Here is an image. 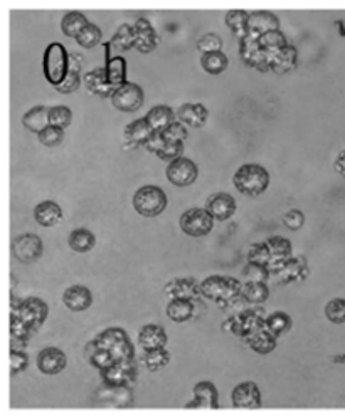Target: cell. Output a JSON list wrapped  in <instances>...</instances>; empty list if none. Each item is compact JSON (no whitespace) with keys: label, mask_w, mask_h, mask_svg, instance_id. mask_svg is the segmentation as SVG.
<instances>
[{"label":"cell","mask_w":345,"mask_h":420,"mask_svg":"<svg viewBox=\"0 0 345 420\" xmlns=\"http://www.w3.org/2000/svg\"><path fill=\"white\" fill-rule=\"evenodd\" d=\"M10 314L17 316L22 321L27 323L34 332L40 328L46 323L47 314H49V308L40 298L31 296L25 299H17L12 296L10 301Z\"/></svg>","instance_id":"8992f818"},{"label":"cell","mask_w":345,"mask_h":420,"mask_svg":"<svg viewBox=\"0 0 345 420\" xmlns=\"http://www.w3.org/2000/svg\"><path fill=\"white\" fill-rule=\"evenodd\" d=\"M268 244L270 252H272V262H270L268 269L270 273L274 274L288 259L292 258V243L287 239V237H280V236H273L270 239L265 240Z\"/></svg>","instance_id":"603a6c76"},{"label":"cell","mask_w":345,"mask_h":420,"mask_svg":"<svg viewBox=\"0 0 345 420\" xmlns=\"http://www.w3.org/2000/svg\"><path fill=\"white\" fill-rule=\"evenodd\" d=\"M243 296L248 303L258 306L270 298V288L266 282H243Z\"/></svg>","instance_id":"60d3db41"},{"label":"cell","mask_w":345,"mask_h":420,"mask_svg":"<svg viewBox=\"0 0 345 420\" xmlns=\"http://www.w3.org/2000/svg\"><path fill=\"white\" fill-rule=\"evenodd\" d=\"M276 53H268L259 44V37L248 34L244 39L239 40V55L243 62L250 68H254L261 73L272 71L273 55Z\"/></svg>","instance_id":"ba28073f"},{"label":"cell","mask_w":345,"mask_h":420,"mask_svg":"<svg viewBox=\"0 0 345 420\" xmlns=\"http://www.w3.org/2000/svg\"><path fill=\"white\" fill-rule=\"evenodd\" d=\"M199 301V299H198ZM198 301L192 299H170L167 304V316L176 323H185L198 313Z\"/></svg>","instance_id":"f1b7e54d"},{"label":"cell","mask_w":345,"mask_h":420,"mask_svg":"<svg viewBox=\"0 0 345 420\" xmlns=\"http://www.w3.org/2000/svg\"><path fill=\"white\" fill-rule=\"evenodd\" d=\"M43 73L49 84L56 88L69 73V54L61 42H51L43 55Z\"/></svg>","instance_id":"277c9868"},{"label":"cell","mask_w":345,"mask_h":420,"mask_svg":"<svg viewBox=\"0 0 345 420\" xmlns=\"http://www.w3.org/2000/svg\"><path fill=\"white\" fill-rule=\"evenodd\" d=\"M231 402L235 408H259L261 407V392L254 382H243L236 385L231 393Z\"/></svg>","instance_id":"e0dca14e"},{"label":"cell","mask_w":345,"mask_h":420,"mask_svg":"<svg viewBox=\"0 0 345 420\" xmlns=\"http://www.w3.org/2000/svg\"><path fill=\"white\" fill-rule=\"evenodd\" d=\"M143 89L135 83H125L123 86L115 89L111 95V105L117 108L118 111L123 113H133L139 111L143 105Z\"/></svg>","instance_id":"8fae6325"},{"label":"cell","mask_w":345,"mask_h":420,"mask_svg":"<svg viewBox=\"0 0 345 420\" xmlns=\"http://www.w3.org/2000/svg\"><path fill=\"white\" fill-rule=\"evenodd\" d=\"M265 311L261 308H254L253 304V306L246 308V310L239 311V313L229 316L224 321V325H222V330L233 333L235 336L244 341L248 336H251V334L265 326Z\"/></svg>","instance_id":"5b68a950"},{"label":"cell","mask_w":345,"mask_h":420,"mask_svg":"<svg viewBox=\"0 0 345 420\" xmlns=\"http://www.w3.org/2000/svg\"><path fill=\"white\" fill-rule=\"evenodd\" d=\"M177 113L167 105H158L154 106L147 113V121L150 123V126L154 128V132H164L167 126L172 125L176 121Z\"/></svg>","instance_id":"836d02e7"},{"label":"cell","mask_w":345,"mask_h":420,"mask_svg":"<svg viewBox=\"0 0 345 420\" xmlns=\"http://www.w3.org/2000/svg\"><path fill=\"white\" fill-rule=\"evenodd\" d=\"M152 135H154V128L147 118H139L125 128V148L143 147Z\"/></svg>","instance_id":"d4e9b609"},{"label":"cell","mask_w":345,"mask_h":420,"mask_svg":"<svg viewBox=\"0 0 345 420\" xmlns=\"http://www.w3.org/2000/svg\"><path fill=\"white\" fill-rule=\"evenodd\" d=\"M214 227V217L207 212V209H194L185 210L180 215V229L182 232L191 237H204Z\"/></svg>","instance_id":"9c48e42d"},{"label":"cell","mask_w":345,"mask_h":420,"mask_svg":"<svg viewBox=\"0 0 345 420\" xmlns=\"http://www.w3.org/2000/svg\"><path fill=\"white\" fill-rule=\"evenodd\" d=\"M167 341V332L158 325H145L139 332V345L143 351L165 348Z\"/></svg>","instance_id":"484cf974"},{"label":"cell","mask_w":345,"mask_h":420,"mask_svg":"<svg viewBox=\"0 0 345 420\" xmlns=\"http://www.w3.org/2000/svg\"><path fill=\"white\" fill-rule=\"evenodd\" d=\"M182 151H184V143H179V141H169L164 148L157 153V157L164 162H174V160L182 157Z\"/></svg>","instance_id":"11a10c76"},{"label":"cell","mask_w":345,"mask_h":420,"mask_svg":"<svg viewBox=\"0 0 345 420\" xmlns=\"http://www.w3.org/2000/svg\"><path fill=\"white\" fill-rule=\"evenodd\" d=\"M165 175L167 180L172 185H176V187H189V185L195 182V178L199 175V170L192 160L180 157L167 165Z\"/></svg>","instance_id":"7c38bea8"},{"label":"cell","mask_w":345,"mask_h":420,"mask_svg":"<svg viewBox=\"0 0 345 420\" xmlns=\"http://www.w3.org/2000/svg\"><path fill=\"white\" fill-rule=\"evenodd\" d=\"M248 262H254L259 264V266H270L272 262V252H270V247L266 243H258V244H251L250 251H248Z\"/></svg>","instance_id":"c3c4849f"},{"label":"cell","mask_w":345,"mask_h":420,"mask_svg":"<svg viewBox=\"0 0 345 420\" xmlns=\"http://www.w3.org/2000/svg\"><path fill=\"white\" fill-rule=\"evenodd\" d=\"M90 24L84 14L78 12V10H71V12L66 14L61 21V31L66 37H74L76 39L80 36V32L83 31L86 25Z\"/></svg>","instance_id":"74e56055"},{"label":"cell","mask_w":345,"mask_h":420,"mask_svg":"<svg viewBox=\"0 0 345 420\" xmlns=\"http://www.w3.org/2000/svg\"><path fill=\"white\" fill-rule=\"evenodd\" d=\"M167 143H169V141L165 140L164 133H162V132H154V135L150 136V140H148L147 143L143 145V147H145L147 151H152V153L157 155L158 151H160Z\"/></svg>","instance_id":"91938a15"},{"label":"cell","mask_w":345,"mask_h":420,"mask_svg":"<svg viewBox=\"0 0 345 420\" xmlns=\"http://www.w3.org/2000/svg\"><path fill=\"white\" fill-rule=\"evenodd\" d=\"M162 133H164L167 141H179V143H184V141L187 140V128H185L184 123L180 121H174L172 125L167 126Z\"/></svg>","instance_id":"db71d44e"},{"label":"cell","mask_w":345,"mask_h":420,"mask_svg":"<svg viewBox=\"0 0 345 420\" xmlns=\"http://www.w3.org/2000/svg\"><path fill=\"white\" fill-rule=\"evenodd\" d=\"M198 49L202 54L207 53H217L222 49V39L221 36L214 34V32H207L198 40Z\"/></svg>","instance_id":"f5cc1de1"},{"label":"cell","mask_w":345,"mask_h":420,"mask_svg":"<svg viewBox=\"0 0 345 420\" xmlns=\"http://www.w3.org/2000/svg\"><path fill=\"white\" fill-rule=\"evenodd\" d=\"M333 166H335V170L340 173V175L345 177V150H342L339 155H337Z\"/></svg>","instance_id":"6125c7cd"},{"label":"cell","mask_w":345,"mask_h":420,"mask_svg":"<svg viewBox=\"0 0 345 420\" xmlns=\"http://www.w3.org/2000/svg\"><path fill=\"white\" fill-rule=\"evenodd\" d=\"M34 333L36 332L27 323H24L21 318H17V316L10 314V336H12V340L21 341V343H27Z\"/></svg>","instance_id":"bcb514c9"},{"label":"cell","mask_w":345,"mask_h":420,"mask_svg":"<svg viewBox=\"0 0 345 420\" xmlns=\"http://www.w3.org/2000/svg\"><path fill=\"white\" fill-rule=\"evenodd\" d=\"M233 184L244 195L258 197L270 187V173L258 163H246L237 169L233 177Z\"/></svg>","instance_id":"7a4b0ae2"},{"label":"cell","mask_w":345,"mask_h":420,"mask_svg":"<svg viewBox=\"0 0 345 420\" xmlns=\"http://www.w3.org/2000/svg\"><path fill=\"white\" fill-rule=\"evenodd\" d=\"M68 244L74 252H90L96 245V237L90 229L80 227L74 229L73 232L69 234Z\"/></svg>","instance_id":"d590c367"},{"label":"cell","mask_w":345,"mask_h":420,"mask_svg":"<svg viewBox=\"0 0 345 420\" xmlns=\"http://www.w3.org/2000/svg\"><path fill=\"white\" fill-rule=\"evenodd\" d=\"M34 219L39 225L43 227H54L61 222L62 210L54 200H44L34 209Z\"/></svg>","instance_id":"f546056e"},{"label":"cell","mask_w":345,"mask_h":420,"mask_svg":"<svg viewBox=\"0 0 345 420\" xmlns=\"http://www.w3.org/2000/svg\"><path fill=\"white\" fill-rule=\"evenodd\" d=\"M333 363H337V365H344V367H345V353H344V355L333 356Z\"/></svg>","instance_id":"be15d7a7"},{"label":"cell","mask_w":345,"mask_h":420,"mask_svg":"<svg viewBox=\"0 0 345 420\" xmlns=\"http://www.w3.org/2000/svg\"><path fill=\"white\" fill-rule=\"evenodd\" d=\"M270 269L266 266H259V264L248 262L243 269V281L244 282H268Z\"/></svg>","instance_id":"7dc6e473"},{"label":"cell","mask_w":345,"mask_h":420,"mask_svg":"<svg viewBox=\"0 0 345 420\" xmlns=\"http://www.w3.org/2000/svg\"><path fill=\"white\" fill-rule=\"evenodd\" d=\"M283 224L285 227L290 230H300L303 227V224H305V215L298 209L288 210L287 214L283 215Z\"/></svg>","instance_id":"680465c9"},{"label":"cell","mask_w":345,"mask_h":420,"mask_svg":"<svg viewBox=\"0 0 345 420\" xmlns=\"http://www.w3.org/2000/svg\"><path fill=\"white\" fill-rule=\"evenodd\" d=\"M106 77H108V83L115 89L123 86L127 81V61L121 55H115V58L106 59Z\"/></svg>","instance_id":"e575fe53"},{"label":"cell","mask_w":345,"mask_h":420,"mask_svg":"<svg viewBox=\"0 0 345 420\" xmlns=\"http://www.w3.org/2000/svg\"><path fill=\"white\" fill-rule=\"evenodd\" d=\"M200 293L204 298L216 301L219 306L243 296V282L236 277L209 276L200 282Z\"/></svg>","instance_id":"3957f363"},{"label":"cell","mask_w":345,"mask_h":420,"mask_svg":"<svg viewBox=\"0 0 345 420\" xmlns=\"http://www.w3.org/2000/svg\"><path fill=\"white\" fill-rule=\"evenodd\" d=\"M62 303L68 310L74 311V313H81L93 304V295L86 286L74 284L62 293Z\"/></svg>","instance_id":"7402d4cb"},{"label":"cell","mask_w":345,"mask_h":420,"mask_svg":"<svg viewBox=\"0 0 345 420\" xmlns=\"http://www.w3.org/2000/svg\"><path fill=\"white\" fill-rule=\"evenodd\" d=\"M44 244L36 234H21L12 240V256L22 264H32L43 256Z\"/></svg>","instance_id":"30bf717a"},{"label":"cell","mask_w":345,"mask_h":420,"mask_svg":"<svg viewBox=\"0 0 345 420\" xmlns=\"http://www.w3.org/2000/svg\"><path fill=\"white\" fill-rule=\"evenodd\" d=\"M265 328L268 330L270 333H273L276 338L283 336V334L290 332L292 328L290 314L283 313V311H274V313L268 314L265 318Z\"/></svg>","instance_id":"ab89813d"},{"label":"cell","mask_w":345,"mask_h":420,"mask_svg":"<svg viewBox=\"0 0 345 420\" xmlns=\"http://www.w3.org/2000/svg\"><path fill=\"white\" fill-rule=\"evenodd\" d=\"M165 295L170 299H192L198 301L202 296L200 293V282L194 277H179V280H172L165 284L164 288Z\"/></svg>","instance_id":"5bb4252c"},{"label":"cell","mask_w":345,"mask_h":420,"mask_svg":"<svg viewBox=\"0 0 345 420\" xmlns=\"http://www.w3.org/2000/svg\"><path fill=\"white\" fill-rule=\"evenodd\" d=\"M206 209L211 215H213L214 221L219 222L229 221L236 212V200L235 197L229 195V193L226 192L213 193V195L207 199Z\"/></svg>","instance_id":"ac0fdd59"},{"label":"cell","mask_w":345,"mask_h":420,"mask_svg":"<svg viewBox=\"0 0 345 420\" xmlns=\"http://www.w3.org/2000/svg\"><path fill=\"white\" fill-rule=\"evenodd\" d=\"M36 362L39 371L44 375H58L68 365L66 353L54 347H47L44 348V350H40Z\"/></svg>","instance_id":"2e32d148"},{"label":"cell","mask_w":345,"mask_h":420,"mask_svg":"<svg viewBox=\"0 0 345 420\" xmlns=\"http://www.w3.org/2000/svg\"><path fill=\"white\" fill-rule=\"evenodd\" d=\"M84 68V58L78 53L69 54V71H74V73H80Z\"/></svg>","instance_id":"94428289"},{"label":"cell","mask_w":345,"mask_h":420,"mask_svg":"<svg viewBox=\"0 0 345 420\" xmlns=\"http://www.w3.org/2000/svg\"><path fill=\"white\" fill-rule=\"evenodd\" d=\"M95 399L102 404L115 405V407H130L133 402L132 390L128 385L103 384L96 392Z\"/></svg>","instance_id":"9a60e30c"},{"label":"cell","mask_w":345,"mask_h":420,"mask_svg":"<svg viewBox=\"0 0 345 420\" xmlns=\"http://www.w3.org/2000/svg\"><path fill=\"white\" fill-rule=\"evenodd\" d=\"M133 31H135V49L140 53L148 54L157 47L158 44V36L155 32V29L152 27V24L148 22V18L140 17L136 18L135 25H133Z\"/></svg>","instance_id":"ffe728a7"},{"label":"cell","mask_w":345,"mask_h":420,"mask_svg":"<svg viewBox=\"0 0 345 420\" xmlns=\"http://www.w3.org/2000/svg\"><path fill=\"white\" fill-rule=\"evenodd\" d=\"M49 110L47 106H34L32 110H29L27 113L22 116V125L29 129V132L37 133L39 135L43 129H46L49 123Z\"/></svg>","instance_id":"1f68e13d"},{"label":"cell","mask_w":345,"mask_h":420,"mask_svg":"<svg viewBox=\"0 0 345 420\" xmlns=\"http://www.w3.org/2000/svg\"><path fill=\"white\" fill-rule=\"evenodd\" d=\"M259 44L268 53H278V51L285 49L288 46V40L281 31H272L259 37Z\"/></svg>","instance_id":"ee69618b"},{"label":"cell","mask_w":345,"mask_h":420,"mask_svg":"<svg viewBox=\"0 0 345 420\" xmlns=\"http://www.w3.org/2000/svg\"><path fill=\"white\" fill-rule=\"evenodd\" d=\"M83 81L91 95L102 96V98H111V95L115 92V88L108 83L105 68H96L90 71V73L84 74Z\"/></svg>","instance_id":"4316f807"},{"label":"cell","mask_w":345,"mask_h":420,"mask_svg":"<svg viewBox=\"0 0 345 420\" xmlns=\"http://www.w3.org/2000/svg\"><path fill=\"white\" fill-rule=\"evenodd\" d=\"M167 195L157 185H143L133 195V209L143 217H157L167 209Z\"/></svg>","instance_id":"52a82bcc"},{"label":"cell","mask_w":345,"mask_h":420,"mask_svg":"<svg viewBox=\"0 0 345 420\" xmlns=\"http://www.w3.org/2000/svg\"><path fill=\"white\" fill-rule=\"evenodd\" d=\"M276 340L278 338L263 326L261 330H258V332L251 334V336H248L246 340H244V343L253 351L259 353V355H268V353H272L274 348H276Z\"/></svg>","instance_id":"4dcf8cb0"},{"label":"cell","mask_w":345,"mask_h":420,"mask_svg":"<svg viewBox=\"0 0 345 420\" xmlns=\"http://www.w3.org/2000/svg\"><path fill=\"white\" fill-rule=\"evenodd\" d=\"M84 356L91 367L102 371L118 362L135 360V348L125 330L108 328L88 341Z\"/></svg>","instance_id":"6da1fadb"},{"label":"cell","mask_w":345,"mask_h":420,"mask_svg":"<svg viewBox=\"0 0 345 420\" xmlns=\"http://www.w3.org/2000/svg\"><path fill=\"white\" fill-rule=\"evenodd\" d=\"M325 316L330 323L335 325H344L345 323V299L344 298H333L330 299L325 306Z\"/></svg>","instance_id":"f907efd6"},{"label":"cell","mask_w":345,"mask_h":420,"mask_svg":"<svg viewBox=\"0 0 345 420\" xmlns=\"http://www.w3.org/2000/svg\"><path fill=\"white\" fill-rule=\"evenodd\" d=\"M102 37H103L102 29L90 22V24L80 32V36L76 37V42L80 44L81 47H84V49H93V47L98 46V44L102 42Z\"/></svg>","instance_id":"f6af8a7d"},{"label":"cell","mask_w":345,"mask_h":420,"mask_svg":"<svg viewBox=\"0 0 345 420\" xmlns=\"http://www.w3.org/2000/svg\"><path fill=\"white\" fill-rule=\"evenodd\" d=\"M248 29H250L248 34L261 37L266 32L280 31V21H278L274 14L268 12V10H256V12H250Z\"/></svg>","instance_id":"cb8c5ba5"},{"label":"cell","mask_w":345,"mask_h":420,"mask_svg":"<svg viewBox=\"0 0 345 420\" xmlns=\"http://www.w3.org/2000/svg\"><path fill=\"white\" fill-rule=\"evenodd\" d=\"M192 393L194 400L185 405V408H219V393L213 382H199Z\"/></svg>","instance_id":"44dd1931"},{"label":"cell","mask_w":345,"mask_h":420,"mask_svg":"<svg viewBox=\"0 0 345 420\" xmlns=\"http://www.w3.org/2000/svg\"><path fill=\"white\" fill-rule=\"evenodd\" d=\"M80 84H81V74L74 73V71H69L68 76L64 77V81L56 86V91L62 92V95H71V92H74L78 88H80Z\"/></svg>","instance_id":"6f0895ef"},{"label":"cell","mask_w":345,"mask_h":420,"mask_svg":"<svg viewBox=\"0 0 345 420\" xmlns=\"http://www.w3.org/2000/svg\"><path fill=\"white\" fill-rule=\"evenodd\" d=\"M143 365L147 367L148 371H158L165 368L170 362V353L165 348H158V350H148L143 353L142 358Z\"/></svg>","instance_id":"7bdbcfd3"},{"label":"cell","mask_w":345,"mask_h":420,"mask_svg":"<svg viewBox=\"0 0 345 420\" xmlns=\"http://www.w3.org/2000/svg\"><path fill=\"white\" fill-rule=\"evenodd\" d=\"M73 121V111L69 110L68 106L59 105L53 106L49 110V123L53 126H58V128H68Z\"/></svg>","instance_id":"681fc988"},{"label":"cell","mask_w":345,"mask_h":420,"mask_svg":"<svg viewBox=\"0 0 345 420\" xmlns=\"http://www.w3.org/2000/svg\"><path fill=\"white\" fill-rule=\"evenodd\" d=\"M200 66L202 69L206 71L207 74H213V76H217V74L224 73L229 66V59L222 51H217V53H207L202 54L200 58Z\"/></svg>","instance_id":"f35d334b"},{"label":"cell","mask_w":345,"mask_h":420,"mask_svg":"<svg viewBox=\"0 0 345 420\" xmlns=\"http://www.w3.org/2000/svg\"><path fill=\"white\" fill-rule=\"evenodd\" d=\"M296 64H298V53H296V47L288 44L285 49L278 51V53L273 55L272 71L276 74H287L295 69Z\"/></svg>","instance_id":"d6a6232c"},{"label":"cell","mask_w":345,"mask_h":420,"mask_svg":"<svg viewBox=\"0 0 345 420\" xmlns=\"http://www.w3.org/2000/svg\"><path fill=\"white\" fill-rule=\"evenodd\" d=\"M310 269L309 264H307V259L303 256H296V258L288 259L273 276H276V280L283 284H290V282L295 281H305L309 277Z\"/></svg>","instance_id":"d6986e66"},{"label":"cell","mask_w":345,"mask_h":420,"mask_svg":"<svg viewBox=\"0 0 345 420\" xmlns=\"http://www.w3.org/2000/svg\"><path fill=\"white\" fill-rule=\"evenodd\" d=\"M29 367V356L21 350H10V375H19Z\"/></svg>","instance_id":"9f6ffc18"},{"label":"cell","mask_w":345,"mask_h":420,"mask_svg":"<svg viewBox=\"0 0 345 420\" xmlns=\"http://www.w3.org/2000/svg\"><path fill=\"white\" fill-rule=\"evenodd\" d=\"M103 384L110 385H132L136 380V362L135 360H125L118 362L105 370L99 371Z\"/></svg>","instance_id":"4fadbf2b"},{"label":"cell","mask_w":345,"mask_h":420,"mask_svg":"<svg viewBox=\"0 0 345 420\" xmlns=\"http://www.w3.org/2000/svg\"><path fill=\"white\" fill-rule=\"evenodd\" d=\"M37 136H39V141L44 145V147L54 148V147H58L59 143H61L62 138H64V129L58 128V126L49 125L46 129H43V132H40Z\"/></svg>","instance_id":"816d5d0a"},{"label":"cell","mask_w":345,"mask_h":420,"mask_svg":"<svg viewBox=\"0 0 345 420\" xmlns=\"http://www.w3.org/2000/svg\"><path fill=\"white\" fill-rule=\"evenodd\" d=\"M248 22H250V12L248 10H229L226 14V25L233 31L237 39H244L250 32L248 29Z\"/></svg>","instance_id":"8d00e7d4"},{"label":"cell","mask_w":345,"mask_h":420,"mask_svg":"<svg viewBox=\"0 0 345 420\" xmlns=\"http://www.w3.org/2000/svg\"><path fill=\"white\" fill-rule=\"evenodd\" d=\"M207 118H209V111L204 105L199 103H185L177 110V120L184 125L191 126V128H200L206 125Z\"/></svg>","instance_id":"83f0119b"},{"label":"cell","mask_w":345,"mask_h":420,"mask_svg":"<svg viewBox=\"0 0 345 420\" xmlns=\"http://www.w3.org/2000/svg\"><path fill=\"white\" fill-rule=\"evenodd\" d=\"M110 47H115L117 51H128L132 47H135V31H133V25L130 24H121L118 27L117 34L111 37Z\"/></svg>","instance_id":"b9f144b4"}]
</instances>
